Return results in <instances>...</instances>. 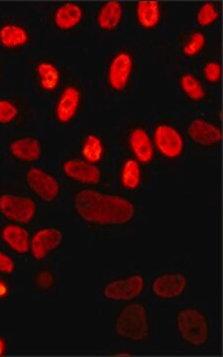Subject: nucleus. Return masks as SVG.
Segmentation results:
<instances>
[{
	"label": "nucleus",
	"instance_id": "11",
	"mask_svg": "<svg viewBox=\"0 0 223 357\" xmlns=\"http://www.w3.org/2000/svg\"><path fill=\"white\" fill-rule=\"evenodd\" d=\"M32 42L31 26L27 21L14 16L0 18V51L20 55L31 47Z\"/></svg>",
	"mask_w": 223,
	"mask_h": 357
},
{
	"label": "nucleus",
	"instance_id": "2",
	"mask_svg": "<svg viewBox=\"0 0 223 357\" xmlns=\"http://www.w3.org/2000/svg\"><path fill=\"white\" fill-rule=\"evenodd\" d=\"M139 51L134 47L116 49L110 55L103 81L109 95H125L132 89L139 70Z\"/></svg>",
	"mask_w": 223,
	"mask_h": 357
},
{
	"label": "nucleus",
	"instance_id": "1",
	"mask_svg": "<svg viewBox=\"0 0 223 357\" xmlns=\"http://www.w3.org/2000/svg\"><path fill=\"white\" fill-rule=\"evenodd\" d=\"M70 204L79 222L93 229L126 227L138 213L137 206L128 197L95 188L76 190L70 196Z\"/></svg>",
	"mask_w": 223,
	"mask_h": 357
},
{
	"label": "nucleus",
	"instance_id": "27",
	"mask_svg": "<svg viewBox=\"0 0 223 357\" xmlns=\"http://www.w3.org/2000/svg\"><path fill=\"white\" fill-rule=\"evenodd\" d=\"M222 6L220 2H201L194 13V21L199 30L210 29L222 20Z\"/></svg>",
	"mask_w": 223,
	"mask_h": 357
},
{
	"label": "nucleus",
	"instance_id": "26",
	"mask_svg": "<svg viewBox=\"0 0 223 357\" xmlns=\"http://www.w3.org/2000/svg\"><path fill=\"white\" fill-rule=\"evenodd\" d=\"M0 239L15 255L22 256L29 253L31 236L24 225L6 223L0 229Z\"/></svg>",
	"mask_w": 223,
	"mask_h": 357
},
{
	"label": "nucleus",
	"instance_id": "10",
	"mask_svg": "<svg viewBox=\"0 0 223 357\" xmlns=\"http://www.w3.org/2000/svg\"><path fill=\"white\" fill-rule=\"evenodd\" d=\"M152 139L155 152L165 161L176 162L185 155L184 133L173 122L166 119L157 121L152 131Z\"/></svg>",
	"mask_w": 223,
	"mask_h": 357
},
{
	"label": "nucleus",
	"instance_id": "6",
	"mask_svg": "<svg viewBox=\"0 0 223 357\" xmlns=\"http://www.w3.org/2000/svg\"><path fill=\"white\" fill-rule=\"evenodd\" d=\"M175 326L178 337L189 347L201 349L210 342V319L196 307H185L176 312Z\"/></svg>",
	"mask_w": 223,
	"mask_h": 357
},
{
	"label": "nucleus",
	"instance_id": "28",
	"mask_svg": "<svg viewBox=\"0 0 223 357\" xmlns=\"http://www.w3.org/2000/svg\"><path fill=\"white\" fill-rule=\"evenodd\" d=\"M201 77L208 86H220L222 79V64L220 58H208L201 66Z\"/></svg>",
	"mask_w": 223,
	"mask_h": 357
},
{
	"label": "nucleus",
	"instance_id": "24",
	"mask_svg": "<svg viewBox=\"0 0 223 357\" xmlns=\"http://www.w3.org/2000/svg\"><path fill=\"white\" fill-rule=\"evenodd\" d=\"M144 167L129 155L119 160L116 167V178L121 189L128 192L139 191L146 180Z\"/></svg>",
	"mask_w": 223,
	"mask_h": 357
},
{
	"label": "nucleus",
	"instance_id": "7",
	"mask_svg": "<svg viewBox=\"0 0 223 357\" xmlns=\"http://www.w3.org/2000/svg\"><path fill=\"white\" fill-rule=\"evenodd\" d=\"M26 188L42 204L57 206L63 198V185L57 176L40 166H30L23 173Z\"/></svg>",
	"mask_w": 223,
	"mask_h": 357
},
{
	"label": "nucleus",
	"instance_id": "25",
	"mask_svg": "<svg viewBox=\"0 0 223 357\" xmlns=\"http://www.w3.org/2000/svg\"><path fill=\"white\" fill-rule=\"evenodd\" d=\"M110 148L102 134L89 131L84 133L79 141V158L93 165L100 166L107 161Z\"/></svg>",
	"mask_w": 223,
	"mask_h": 357
},
{
	"label": "nucleus",
	"instance_id": "9",
	"mask_svg": "<svg viewBox=\"0 0 223 357\" xmlns=\"http://www.w3.org/2000/svg\"><path fill=\"white\" fill-rule=\"evenodd\" d=\"M121 141L129 156L137 160L143 166H151L154 163L156 152L152 134L143 122L126 124L121 130Z\"/></svg>",
	"mask_w": 223,
	"mask_h": 357
},
{
	"label": "nucleus",
	"instance_id": "31",
	"mask_svg": "<svg viewBox=\"0 0 223 357\" xmlns=\"http://www.w3.org/2000/svg\"><path fill=\"white\" fill-rule=\"evenodd\" d=\"M13 295V288L0 276V301L9 299Z\"/></svg>",
	"mask_w": 223,
	"mask_h": 357
},
{
	"label": "nucleus",
	"instance_id": "4",
	"mask_svg": "<svg viewBox=\"0 0 223 357\" xmlns=\"http://www.w3.org/2000/svg\"><path fill=\"white\" fill-rule=\"evenodd\" d=\"M52 105L50 116L57 126H69L77 121L86 103V89L76 77H68Z\"/></svg>",
	"mask_w": 223,
	"mask_h": 357
},
{
	"label": "nucleus",
	"instance_id": "18",
	"mask_svg": "<svg viewBox=\"0 0 223 357\" xmlns=\"http://www.w3.org/2000/svg\"><path fill=\"white\" fill-rule=\"evenodd\" d=\"M9 158L23 165H33L43 159L45 146L41 138L35 135H20L6 143Z\"/></svg>",
	"mask_w": 223,
	"mask_h": 357
},
{
	"label": "nucleus",
	"instance_id": "14",
	"mask_svg": "<svg viewBox=\"0 0 223 357\" xmlns=\"http://www.w3.org/2000/svg\"><path fill=\"white\" fill-rule=\"evenodd\" d=\"M185 134L190 142L199 149L215 150L222 145V126L208 117H192L185 126Z\"/></svg>",
	"mask_w": 223,
	"mask_h": 357
},
{
	"label": "nucleus",
	"instance_id": "8",
	"mask_svg": "<svg viewBox=\"0 0 223 357\" xmlns=\"http://www.w3.org/2000/svg\"><path fill=\"white\" fill-rule=\"evenodd\" d=\"M33 84L37 91L45 96H55L67 81L63 66L56 59L40 57L30 64Z\"/></svg>",
	"mask_w": 223,
	"mask_h": 357
},
{
	"label": "nucleus",
	"instance_id": "33",
	"mask_svg": "<svg viewBox=\"0 0 223 357\" xmlns=\"http://www.w3.org/2000/svg\"><path fill=\"white\" fill-rule=\"evenodd\" d=\"M4 70H6V63L2 58L1 51H0V79L4 76Z\"/></svg>",
	"mask_w": 223,
	"mask_h": 357
},
{
	"label": "nucleus",
	"instance_id": "30",
	"mask_svg": "<svg viewBox=\"0 0 223 357\" xmlns=\"http://www.w3.org/2000/svg\"><path fill=\"white\" fill-rule=\"evenodd\" d=\"M16 270L17 265L13 256L0 249V276H13Z\"/></svg>",
	"mask_w": 223,
	"mask_h": 357
},
{
	"label": "nucleus",
	"instance_id": "21",
	"mask_svg": "<svg viewBox=\"0 0 223 357\" xmlns=\"http://www.w3.org/2000/svg\"><path fill=\"white\" fill-rule=\"evenodd\" d=\"M128 17L125 4L116 0H109L100 3L95 9V24L100 32H118L123 27Z\"/></svg>",
	"mask_w": 223,
	"mask_h": 357
},
{
	"label": "nucleus",
	"instance_id": "29",
	"mask_svg": "<svg viewBox=\"0 0 223 357\" xmlns=\"http://www.w3.org/2000/svg\"><path fill=\"white\" fill-rule=\"evenodd\" d=\"M58 286V277L49 268L37 270L33 275L32 287L40 293H50Z\"/></svg>",
	"mask_w": 223,
	"mask_h": 357
},
{
	"label": "nucleus",
	"instance_id": "34",
	"mask_svg": "<svg viewBox=\"0 0 223 357\" xmlns=\"http://www.w3.org/2000/svg\"><path fill=\"white\" fill-rule=\"evenodd\" d=\"M114 356H132V354H131V352H128V351H118V352H117V354H114Z\"/></svg>",
	"mask_w": 223,
	"mask_h": 357
},
{
	"label": "nucleus",
	"instance_id": "5",
	"mask_svg": "<svg viewBox=\"0 0 223 357\" xmlns=\"http://www.w3.org/2000/svg\"><path fill=\"white\" fill-rule=\"evenodd\" d=\"M36 199L13 187L0 188V215L8 222L29 225L38 217Z\"/></svg>",
	"mask_w": 223,
	"mask_h": 357
},
{
	"label": "nucleus",
	"instance_id": "20",
	"mask_svg": "<svg viewBox=\"0 0 223 357\" xmlns=\"http://www.w3.org/2000/svg\"><path fill=\"white\" fill-rule=\"evenodd\" d=\"M189 287V279L182 271L157 275L151 283V293L156 299L174 301L184 296Z\"/></svg>",
	"mask_w": 223,
	"mask_h": 357
},
{
	"label": "nucleus",
	"instance_id": "16",
	"mask_svg": "<svg viewBox=\"0 0 223 357\" xmlns=\"http://www.w3.org/2000/svg\"><path fill=\"white\" fill-rule=\"evenodd\" d=\"M34 117L27 98L22 96H0V128H22Z\"/></svg>",
	"mask_w": 223,
	"mask_h": 357
},
{
	"label": "nucleus",
	"instance_id": "12",
	"mask_svg": "<svg viewBox=\"0 0 223 357\" xmlns=\"http://www.w3.org/2000/svg\"><path fill=\"white\" fill-rule=\"evenodd\" d=\"M63 176L75 184L84 188L100 189L109 183V174L100 166L93 165L84 161L79 157L72 156L65 158L61 164Z\"/></svg>",
	"mask_w": 223,
	"mask_h": 357
},
{
	"label": "nucleus",
	"instance_id": "17",
	"mask_svg": "<svg viewBox=\"0 0 223 357\" xmlns=\"http://www.w3.org/2000/svg\"><path fill=\"white\" fill-rule=\"evenodd\" d=\"M168 3L163 1H137L129 8V15L140 31H158L165 20Z\"/></svg>",
	"mask_w": 223,
	"mask_h": 357
},
{
	"label": "nucleus",
	"instance_id": "15",
	"mask_svg": "<svg viewBox=\"0 0 223 357\" xmlns=\"http://www.w3.org/2000/svg\"><path fill=\"white\" fill-rule=\"evenodd\" d=\"M146 288V278L140 273H132L107 282L102 293L105 300L129 303L142 296Z\"/></svg>",
	"mask_w": 223,
	"mask_h": 357
},
{
	"label": "nucleus",
	"instance_id": "3",
	"mask_svg": "<svg viewBox=\"0 0 223 357\" xmlns=\"http://www.w3.org/2000/svg\"><path fill=\"white\" fill-rule=\"evenodd\" d=\"M114 332L126 342H147L151 337V319L146 305L132 301L122 307L114 319Z\"/></svg>",
	"mask_w": 223,
	"mask_h": 357
},
{
	"label": "nucleus",
	"instance_id": "13",
	"mask_svg": "<svg viewBox=\"0 0 223 357\" xmlns=\"http://www.w3.org/2000/svg\"><path fill=\"white\" fill-rule=\"evenodd\" d=\"M86 17L88 8L83 2H60L49 11L48 23L53 31L72 33L83 27Z\"/></svg>",
	"mask_w": 223,
	"mask_h": 357
},
{
	"label": "nucleus",
	"instance_id": "32",
	"mask_svg": "<svg viewBox=\"0 0 223 357\" xmlns=\"http://www.w3.org/2000/svg\"><path fill=\"white\" fill-rule=\"evenodd\" d=\"M7 349H8V342L3 335H0V357L6 354Z\"/></svg>",
	"mask_w": 223,
	"mask_h": 357
},
{
	"label": "nucleus",
	"instance_id": "22",
	"mask_svg": "<svg viewBox=\"0 0 223 357\" xmlns=\"http://www.w3.org/2000/svg\"><path fill=\"white\" fill-rule=\"evenodd\" d=\"M177 49L180 57L187 61L199 60L210 48V37L203 30L191 29L178 33Z\"/></svg>",
	"mask_w": 223,
	"mask_h": 357
},
{
	"label": "nucleus",
	"instance_id": "19",
	"mask_svg": "<svg viewBox=\"0 0 223 357\" xmlns=\"http://www.w3.org/2000/svg\"><path fill=\"white\" fill-rule=\"evenodd\" d=\"M64 241V232L55 225L37 230L30 239L29 253L35 261H43L57 252Z\"/></svg>",
	"mask_w": 223,
	"mask_h": 357
},
{
	"label": "nucleus",
	"instance_id": "23",
	"mask_svg": "<svg viewBox=\"0 0 223 357\" xmlns=\"http://www.w3.org/2000/svg\"><path fill=\"white\" fill-rule=\"evenodd\" d=\"M176 83L180 96L192 105H203L210 100V86L196 73L191 70L180 73Z\"/></svg>",
	"mask_w": 223,
	"mask_h": 357
}]
</instances>
